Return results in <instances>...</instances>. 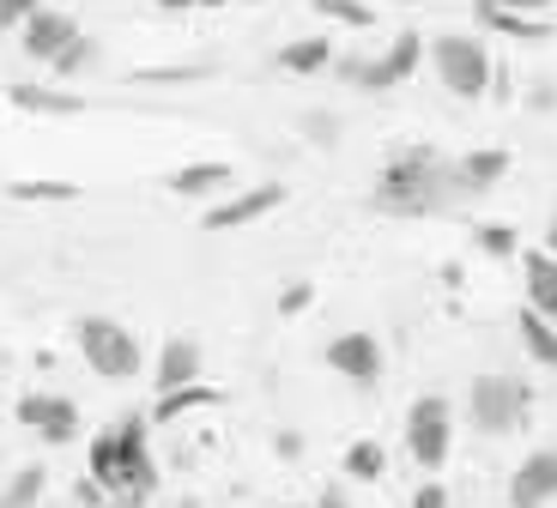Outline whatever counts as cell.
Returning a JSON list of instances; mask_svg holds the SVG:
<instances>
[{
    "instance_id": "28",
    "label": "cell",
    "mask_w": 557,
    "mask_h": 508,
    "mask_svg": "<svg viewBox=\"0 0 557 508\" xmlns=\"http://www.w3.org/2000/svg\"><path fill=\"white\" fill-rule=\"evenodd\" d=\"M37 7H42V0H0V30H18Z\"/></svg>"
},
{
    "instance_id": "3",
    "label": "cell",
    "mask_w": 557,
    "mask_h": 508,
    "mask_svg": "<svg viewBox=\"0 0 557 508\" xmlns=\"http://www.w3.org/2000/svg\"><path fill=\"white\" fill-rule=\"evenodd\" d=\"M533 412V387L521 382V375H473V387H467V418H473V430H485V436H516L521 424H528Z\"/></svg>"
},
{
    "instance_id": "30",
    "label": "cell",
    "mask_w": 557,
    "mask_h": 508,
    "mask_svg": "<svg viewBox=\"0 0 557 508\" xmlns=\"http://www.w3.org/2000/svg\"><path fill=\"white\" fill-rule=\"evenodd\" d=\"M304 134L321 139V146H334V139H339V122H334V115H304Z\"/></svg>"
},
{
    "instance_id": "4",
    "label": "cell",
    "mask_w": 557,
    "mask_h": 508,
    "mask_svg": "<svg viewBox=\"0 0 557 508\" xmlns=\"http://www.w3.org/2000/svg\"><path fill=\"white\" fill-rule=\"evenodd\" d=\"M73 345H79V358L91 363V370L103 375V382H134L139 375V339L122 327V321L110 315H85L79 327H73Z\"/></svg>"
},
{
    "instance_id": "18",
    "label": "cell",
    "mask_w": 557,
    "mask_h": 508,
    "mask_svg": "<svg viewBox=\"0 0 557 508\" xmlns=\"http://www.w3.org/2000/svg\"><path fill=\"white\" fill-rule=\"evenodd\" d=\"M7 103L25 115H79L85 97H67V91H42V85H7Z\"/></svg>"
},
{
    "instance_id": "38",
    "label": "cell",
    "mask_w": 557,
    "mask_h": 508,
    "mask_svg": "<svg viewBox=\"0 0 557 508\" xmlns=\"http://www.w3.org/2000/svg\"><path fill=\"white\" fill-rule=\"evenodd\" d=\"M158 7H164V13H188V7H195V0H158Z\"/></svg>"
},
{
    "instance_id": "5",
    "label": "cell",
    "mask_w": 557,
    "mask_h": 508,
    "mask_svg": "<svg viewBox=\"0 0 557 508\" xmlns=\"http://www.w3.org/2000/svg\"><path fill=\"white\" fill-rule=\"evenodd\" d=\"M424 55H431L436 79L455 97H485L491 91V49L479 37H455V30H448V37L424 42Z\"/></svg>"
},
{
    "instance_id": "8",
    "label": "cell",
    "mask_w": 557,
    "mask_h": 508,
    "mask_svg": "<svg viewBox=\"0 0 557 508\" xmlns=\"http://www.w3.org/2000/svg\"><path fill=\"white\" fill-rule=\"evenodd\" d=\"M18 424L30 430L37 442H73L79 436V406H73L67 394H25L18 399Z\"/></svg>"
},
{
    "instance_id": "37",
    "label": "cell",
    "mask_w": 557,
    "mask_h": 508,
    "mask_svg": "<svg viewBox=\"0 0 557 508\" xmlns=\"http://www.w3.org/2000/svg\"><path fill=\"white\" fill-rule=\"evenodd\" d=\"M545 255H557V212H552V224H545Z\"/></svg>"
},
{
    "instance_id": "6",
    "label": "cell",
    "mask_w": 557,
    "mask_h": 508,
    "mask_svg": "<svg viewBox=\"0 0 557 508\" xmlns=\"http://www.w3.org/2000/svg\"><path fill=\"white\" fill-rule=\"evenodd\" d=\"M455 448V412H448L443 394H424L412 399V412H406V454H412L424 472H436Z\"/></svg>"
},
{
    "instance_id": "15",
    "label": "cell",
    "mask_w": 557,
    "mask_h": 508,
    "mask_svg": "<svg viewBox=\"0 0 557 508\" xmlns=\"http://www.w3.org/2000/svg\"><path fill=\"white\" fill-rule=\"evenodd\" d=\"M521 285H528V309H533V315H545L557 327V255L533 248L528 261H521Z\"/></svg>"
},
{
    "instance_id": "27",
    "label": "cell",
    "mask_w": 557,
    "mask_h": 508,
    "mask_svg": "<svg viewBox=\"0 0 557 508\" xmlns=\"http://www.w3.org/2000/svg\"><path fill=\"white\" fill-rule=\"evenodd\" d=\"M473 243H479V255H491V261H509L521 236H516V224H479Z\"/></svg>"
},
{
    "instance_id": "24",
    "label": "cell",
    "mask_w": 557,
    "mask_h": 508,
    "mask_svg": "<svg viewBox=\"0 0 557 508\" xmlns=\"http://www.w3.org/2000/svg\"><path fill=\"white\" fill-rule=\"evenodd\" d=\"M42 484H49V472H42V467H18V472H13V484L0 491V508H37Z\"/></svg>"
},
{
    "instance_id": "29",
    "label": "cell",
    "mask_w": 557,
    "mask_h": 508,
    "mask_svg": "<svg viewBox=\"0 0 557 508\" xmlns=\"http://www.w3.org/2000/svg\"><path fill=\"white\" fill-rule=\"evenodd\" d=\"M309 297H315V290H309L304 278H297V285H285V297H278V315H304Z\"/></svg>"
},
{
    "instance_id": "36",
    "label": "cell",
    "mask_w": 557,
    "mask_h": 508,
    "mask_svg": "<svg viewBox=\"0 0 557 508\" xmlns=\"http://www.w3.org/2000/svg\"><path fill=\"white\" fill-rule=\"evenodd\" d=\"M152 496H110V508H146Z\"/></svg>"
},
{
    "instance_id": "16",
    "label": "cell",
    "mask_w": 557,
    "mask_h": 508,
    "mask_svg": "<svg viewBox=\"0 0 557 508\" xmlns=\"http://www.w3.org/2000/svg\"><path fill=\"white\" fill-rule=\"evenodd\" d=\"M231 188V164H219V158H207V164H188L170 176V194H182V200H219V194Z\"/></svg>"
},
{
    "instance_id": "34",
    "label": "cell",
    "mask_w": 557,
    "mask_h": 508,
    "mask_svg": "<svg viewBox=\"0 0 557 508\" xmlns=\"http://www.w3.org/2000/svg\"><path fill=\"white\" fill-rule=\"evenodd\" d=\"M491 7H509V13H545L552 0H491Z\"/></svg>"
},
{
    "instance_id": "9",
    "label": "cell",
    "mask_w": 557,
    "mask_h": 508,
    "mask_svg": "<svg viewBox=\"0 0 557 508\" xmlns=\"http://www.w3.org/2000/svg\"><path fill=\"white\" fill-rule=\"evenodd\" d=\"M327 370L346 375L351 387H376L382 382V345H376V333H334V339H327Z\"/></svg>"
},
{
    "instance_id": "2",
    "label": "cell",
    "mask_w": 557,
    "mask_h": 508,
    "mask_svg": "<svg viewBox=\"0 0 557 508\" xmlns=\"http://www.w3.org/2000/svg\"><path fill=\"white\" fill-rule=\"evenodd\" d=\"M146 424H152L146 412H127L122 424L91 436V484L103 496H152L158 491V460H152Z\"/></svg>"
},
{
    "instance_id": "20",
    "label": "cell",
    "mask_w": 557,
    "mask_h": 508,
    "mask_svg": "<svg viewBox=\"0 0 557 508\" xmlns=\"http://www.w3.org/2000/svg\"><path fill=\"white\" fill-rule=\"evenodd\" d=\"M278 67L285 73H327L334 67V42L327 37H297V42L278 49Z\"/></svg>"
},
{
    "instance_id": "21",
    "label": "cell",
    "mask_w": 557,
    "mask_h": 508,
    "mask_svg": "<svg viewBox=\"0 0 557 508\" xmlns=\"http://www.w3.org/2000/svg\"><path fill=\"white\" fill-rule=\"evenodd\" d=\"M334 73L351 85V91H394V85H400L382 55H376V61H370V55H346V61H334Z\"/></svg>"
},
{
    "instance_id": "39",
    "label": "cell",
    "mask_w": 557,
    "mask_h": 508,
    "mask_svg": "<svg viewBox=\"0 0 557 508\" xmlns=\"http://www.w3.org/2000/svg\"><path fill=\"white\" fill-rule=\"evenodd\" d=\"M195 7H224V0H195Z\"/></svg>"
},
{
    "instance_id": "33",
    "label": "cell",
    "mask_w": 557,
    "mask_h": 508,
    "mask_svg": "<svg viewBox=\"0 0 557 508\" xmlns=\"http://www.w3.org/2000/svg\"><path fill=\"white\" fill-rule=\"evenodd\" d=\"M315 508H351V503H346V484H327V491L315 496Z\"/></svg>"
},
{
    "instance_id": "7",
    "label": "cell",
    "mask_w": 557,
    "mask_h": 508,
    "mask_svg": "<svg viewBox=\"0 0 557 508\" xmlns=\"http://www.w3.org/2000/svg\"><path fill=\"white\" fill-rule=\"evenodd\" d=\"M285 207V182H261V188H249V194H224V200H212L207 207V231H243V224H261L267 212H278Z\"/></svg>"
},
{
    "instance_id": "10",
    "label": "cell",
    "mask_w": 557,
    "mask_h": 508,
    "mask_svg": "<svg viewBox=\"0 0 557 508\" xmlns=\"http://www.w3.org/2000/svg\"><path fill=\"white\" fill-rule=\"evenodd\" d=\"M509 146H479L467 151V158H448V176H455V194L460 200H479V194H491L503 176H509Z\"/></svg>"
},
{
    "instance_id": "19",
    "label": "cell",
    "mask_w": 557,
    "mask_h": 508,
    "mask_svg": "<svg viewBox=\"0 0 557 508\" xmlns=\"http://www.w3.org/2000/svg\"><path fill=\"white\" fill-rule=\"evenodd\" d=\"M18 207H55V200H79V182H55V176H18L7 182Z\"/></svg>"
},
{
    "instance_id": "40",
    "label": "cell",
    "mask_w": 557,
    "mask_h": 508,
    "mask_svg": "<svg viewBox=\"0 0 557 508\" xmlns=\"http://www.w3.org/2000/svg\"><path fill=\"white\" fill-rule=\"evenodd\" d=\"M176 508H200V503H176Z\"/></svg>"
},
{
    "instance_id": "41",
    "label": "cell",
    "mask_w": 557,
    "mask_h": 508,
    "mask_svg": "<svg viewBox=\"0 0 557 508\" xmlns=\"http://www.w3.org/2000/svg\"><path fill=\"white\" fill-rule=\"evenodd\" d=\"M406 7H412V0H406Z\"/></svg>"
},
{
    "instance_id": "31",
    "label": "cell",
    "mask_w": 557,
    "mask_h": 508,
    "mask_svg": "<svg viewBox=\"0 0 557 508\" xmlns=\"http://www.w3.org/2000/svg\"><path fill=\"white\" fill-rule=\"evenodd\" d=\"M176 79H200V67H164V73L146 67V73H139V85H176Z\"/></svg>"
},
{
    "instance_id": "23",
    "label": "cell",
    "mask_w": 557,
    "mask_h": 508,
    "mask_svg": "<svg viewBox=\"0 0 557 508\" xmlns=\"http://www.w3.org/2000/svg\"><path fill=\"white\" fill-rule=\"evenodd\" d=\"M339 467H346V479H358V484H376V479H382V467H388V454H382L370 436H358L346 454H339Z\"/></svg>"
},
{
    "instance_id": "1",
    "label": "cell",
    "mask_w": 557,
    "mask_h": 508,
    "mask_svg": "<svg viewBox=\"0 0 557 508\" xmlns=\"http://www.w3.org/2000/svg\"><path fill=\"white\" fill-rule=\"evenodd\" d=\"M376 207L394 219H436V212H455L460 194L448 176V158L436 146H394L388 170L376 182Z\"/></svg>"
},
{
    "instance_id": "22",
    "label": "cell",
    "mask_w": 557,
    "mask_h": 508,
    "mask_svg": "<svg viewBox=\"0 0 557 508\" xmlns=\"http://www.w3.org/2000/svg\"><path fill=\"white\" fill-rule=\"evenodd\" d=\"M521 345H528V358L545 363V370H557V327L545 315H533V309H521Z\"/></svg>"
},
{
    "instance_id": "32",
    "label": "cell",
    "mask_w": 557,
    "mask_h": 508,
    "mask_svg": "<svg viewBox=\"0 0 557 508\" xmlns=\"http://www.w3.org/2000/svg\"><path fill=\"white\" fill-rule=\"evenodd\" d=\"M412 508H448V491H443V484H418Z\"/></svg>"
},
{
    "instance_id": "13",
    "label": "cell",
    "mask_w": 557,
    "mask_h": 508,
    "mask_svg": "<svg viewBox=\"0 0 557 508\" xmlns=\"http://www.w3.org/2000/svg\"><path fill=\"white\" fill-rule=\"evenodd\" d=\"M200 370H207V351H200V339L195 333H176V339H164V351H158V394L164 387H188V382H200Z\"/></svg>"
},
{
    "instance_id": "26",
    "label": "cell",
    "mask_w": 557,
    "mask_h": 508,
    "mask_svg": "<svg viewBox=\"0 0 557 508\" xmlns=\"http://www.w3.org/2000/svg\"><path fill=\"white\" fill-rule=\"evenodd\" d=\"M315 13H327L334 25H351V30L376 25V7H370V0H315Z\"/></svg>"
},
{
    "instance_id": "14",
    "label": "cell",
    "mask_w": 557,
    "mask_h": 508,
    "mask_svg": "<svg viewBox=\"0 0 557 508\" xmlns=\"http://www.w3.org/2000/svg\"><path fill=\"white\" fill-rule=\"evenodd\" d=\"M473 18L497 37H516V42H552V18L545 13H509V7H491V0H473Z\"/></svg>"
},
{
    "instance_id": "11",
    "label": "cell",
    "mask_w": 557,
    "mask_h": 508,
    "mask_svg": "<svg viewBox=\"0 0 557 508\" xmlns=\"http://www.w3.org/2000/svg\"><path fill=\"white\" fill-rule=\"evenodd\" d=\"M557 503V448H533L509 479V508H552Z\"/></svg>"
},
{
    "instance_id": "25",
    "label": "cell",
    "mask_w": 557,
    "mask_h": 508,
    "mask_svg": "<svg viewBox=\"0 0 557 508\" xmlns=\"http://www.w3.org/2000/svg\"><path fill=\"white\" fill-rule=\"evenodd\" d=\"M49 67H55L61 79H79V73H91V67H98V42H91V37L79 30V37H73L67 49H61V55L49 61Z\"/></svg>"
},
{
    "instance_id": "35",
    "label": "cell",
    "mask_w": 557,
    "mask_h": 508,
    "mask_svg": "<svg viewBox=\"0 0 557 508\" xmlns=\"http://www.w3.org/2000/svg\"><path fill=\"white\" fill-rule=\"evenodd\" d=\"M273 448H278V454H285V460H297V454H304V442H297V436H292V430H278V442H273Z\"/></svg>"
},
{
    "instance_id": "17",
    "label": "cell",
    "mask_w": 557,
    "mask_h": 508,
    "mask_svg": "<svg viewBox=\"0 0 557 508\" xmlns=\"http://www.w3.org/2000/svg\"><path fill=\"white\" fill-rule=\"evenodd\" d=\"M219 387H207V382H188V387H164L158 394V406H152V424H176V418H188V412H200V406H219Z\"/></svg>"
},
{
    "instance_id": "12",
    "label": "cell",
    "mask_w": 557,
    "mask_h": 508,
    "mask_svg": "<svg viewBox=\"0 0 557 508\" xmlns=\"http://www.w3.org/2000/svg\"><path fill=\"white\" fill-rule=\"evenodd\" d=\"M18 30H25L18 42H25V55H30V61H55L61 49H67V42L79 37V25H73L67 7H37V13H30Z\"/></svg>"
}]
</instances>
